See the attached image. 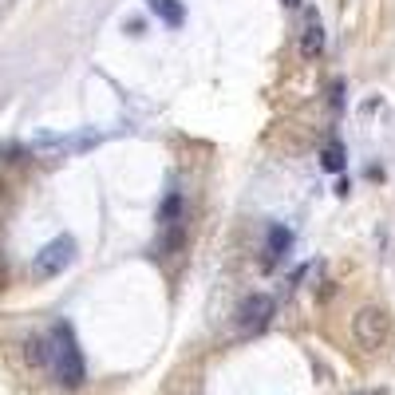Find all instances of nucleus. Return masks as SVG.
<instances>
[{
    "label": "nucleus",
    "mask_w": 395,
    "mask_h": 395,
    "mask_svg": "<svg viewBox=\"0 0 395 395\" xmlns=\"http://www.w3.org/2000/svg\"><path fill=\"white\" fill-rule=\"evenodd\" d=\"M158 222H163V225H178L182 222V194H178V190L166 194L163 210H158Z\"/></svg>",
    "instance_id": "9d476101"
},
{
    "label": "nucleus",
    "mask_w": 395,
    "mask_h": 395,
    "mask_svg": "<svg viewBox=\"0 0 395 395\" xmlns=\"http://www.w3.org/2000/svg\"><path fill=\"white\" fill-rule=\"evenodd\" d=\"M48 344H52V371L63 387H79L87 376L83 368V356H79V344H76V332L68 324H56L48 332Z\"/></svg>",
    "instance_id": "f257e3e1"
},
{
    "label": "nucleus",
    "mask_w": 395,
    "mask_h": 395,
    "mask_svg": "<svg viewBox=\"0 0 395 395\" xmlns=\"http://www.w3.org/2000/svg\"><path fill=\"white\" fill-rule=\"evenodd\" d=\"M71 261H76V241H71V237H52L40 253H36L32 273L40 277V281H48V277H60Z\"/></svg>",
    "instance_id": "7ed1b4c3"
},
{
    "label": "nucleus",
    "mask_w": 395,
    "mask_h": 395,
    "mask_svg": "<svg viewBox=\"0 0 395 395\" xmlns=\"http://www.w3.org/2000/svg\"><path fill=\"white\" fill-rule=\"evenodd\" d=\"M328 48V36H324V24H320L317 12H309V20H304V32H301V60L317 63L320 56H324Z\"/></svg>",
    "instance_id": "39448f33"
},
{
    "label": "nucleus",
    "mask_w": 395,
    "mask_h": 395,
    "mask_svg": "<svg viewBox=\"0 0 395 395\" xmlns=\"http://www.w3.org/2000/svg\"><path fill=\"white\" fill-rule=\"evenodd\" d=\"M150 4V12H155L158 20H166L170 28H182L186 24V9H182L178 0H146Z\"/></svg>",
    "instance_id": "6e6552de"
},
{
    "label": "nucleus",
    "mask_w": 395,
    "mask_h": 395,
    "mask_svg": "<svg viewBox=\"0 0 395 395\" xmlns=\"http://www.w3.org/2000/svg\"><path fill=\"white\" fill-rule=\"evenodd\" d=\"M289 245H292V233L284 230V225H269V257L289 253Z\"/></svg>",
    "instance_id": "9b49d317"
},
{
    "label": "nucleus",
    "mask_w": 395,
    "mask_h": 395,
    "mask_svg": "<svg viewBox=\"0 0 395 395\" xmlns=\"http://www.w3.org/2000/svg\"><path fill=\"white\" fill-rule=\"evenodd\" d=\"M24 356L32 368H52V344H48V336H28Z\"/></svg>",
    "instance_id": "0eeeda50"
},
{
    "label": "nucleus",
    "mask_w": 395,
    "mask_h": 395,
    "mask_svg": "<svg viewBox=\"0 0 395 395\" xmlns=\"http://www.w3.org/2000/svg\"><path fill=\"white\" fill-rule=\"evenodd\" d=\"M352 336L364 352H379V348L391 340V317H387L384 309H376V304H364L352 317Z\"/></svg>",
    "instance_id": "f03ea898"
},
{
    "label": "nucleus",
    "mask_w": 395,
    "mask_h": 395,
    "mask_svg": "<svg viewBox=\"0 0 395 395\" xmlns=\"http://www.w3.org/2000/svg\"><path fill=\"white\" fill-rule=\"evenodd\" d=\"M320 166H324L328 174L344 170V143H340V138H328V143L320 146Z\"/></svg>",
    "instance_id": "1a4fd4ad"
},
{
    "label": "nucleus",
    "mask_w": 395,
    "mask_h": 395,
    "mask_svg": "<svg viewBox=\"0 0 395 395\" xmlns=\"http://www.w3.org/2000/svg\"><path fill=\"white\" fill-rule=\"evenodd\" d=\"M99 143V135H43V138H36V150H48V155H76V150H87V146H95Z\"/></svg>",
    "instance_id": "423d86ee"
},
{
    "label": "nucleus",
    "mask_w": 395,
    "mask_h": 395,
    "mask_svg": "<svg viewBox=\"0 0 395 395\" xmlns=\"http://www.w3.org/2000/svg\"><path fill=\"white\" fill-rule=\"evenodd\" d=\"M284 4H289V9H301V0H284Z\"/></svg>",
    "instance_id": "f8f14e48"
},
{
    "label": "nucleus",
    "mask_w": 395,
    "mask_h": 395,
    "mask_svg": "<svg viewBox=\"0 0 395 395\" xmlns=\"http://www.w3.org/2000/svg\"><path fill=\"white\" fill-rule=\"evenodd\" d=\"M273 320V297L269 292H250L245 301L237 304V332L253 336Z\"/></svg>",
    "instance_id": "20e7f679"
}]
</instances>
